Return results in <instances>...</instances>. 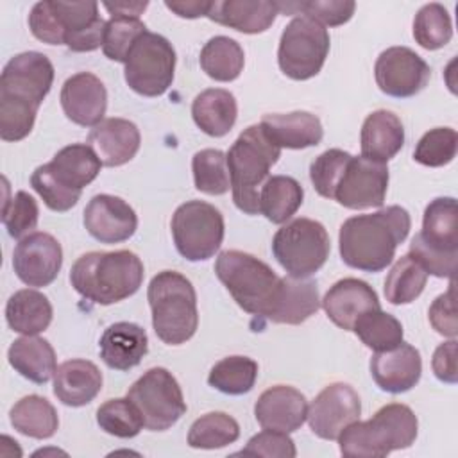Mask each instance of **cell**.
<instances>
[{
    "label": "cell",
    "mask_w": 458,
    "mask_h": 458,
    "mask_svg": "<svg viewBox=\"0 0 458 458\" xmlns=\"http://www.w3.org/2000/svg\"><path fill=\"white\" fill-rule=\"evenodd\" d=\"M39 218L38 202L27 191L20 190L13 199H7L2 208V222L11 238L21 240L36 229Z\"/></svg>",
    "instance_id": "48"
},
{
    "label": "cell",
    "mask_w": 458,
    "mask_h": 458,
    "mask_svg": "<svg viewBox=\"0 0 458 458\" xmlns=\"http://www.w3.org/2000/svg\"><path fill=\"white\" fill-rule=\"evenodd\" d=\"M304 190L290 175H272L259 190V213L272 224H284L301 208Z\"/></svg>",
    "instance_id": "35"
},
{
    "label": "cell",
    "mask_w": 458,
    "mask_h": 458,
    "mask_svg": "<svg viewBox=\"0 0 458 458\" xmlns=\"http://www.w3.org/2000/svg\"><path fill=\"white\" fill-rule=\"evenodd\" d=\"M143 263L131 250L88 252L70 270V283L84 299L109 306L134 295L143 283Z\"/></svg>",
    "instance_id": "3"
},
{
    "label": "cell",
    "mask_w": 458,
    "mask_h": 458,
    "mask_svg": "<svg viewBox=\"0 0 458 458\" xmlns=\"http://www.w3.org/2000/svg\"><path fill=\"white\" fill-rule=\"evenodd\" d=\"M352 331L374 352L397 347L404 336L401 322L394 315L385 313L381 308L363 313L356 320Z\"/></svg>",
    "instance_id": "40"
},
{
    "label": "cell",
    "mask_w": 458,
    "mask_h": 458,
    "mask_svg": "<svg viewBox=\"0 0 458 458\" xmlns=\"http://www.w3.org/2000/svg\"><path fill=\"white\" fill-rule=\"evenodd\" d=\"M322 308L327 318L345 331H352L356 320L370 311L381 308L374 288L356 277H344L336 281L322 299Z\"/></svg>",
    "instance_id": "21"
},
{
    "label": "cell",
    "mask_w": 458,
    "mask_h": 458,
    "mask_svg": "<svg viewBox=\"0 0 458 458\" xmlns=\"http://www.w3.org/2000/svg\"><path fill=\"white\" fill-rule=\"evenodd\" d=\"M52 2L64 29V45L72 52H93L102 47L106 21L97 2Z\"/></svg>",
    "instance_id": "24"
},
{
    "label": "cell",
    "mask_w": 458,
    "mask_h": 458,
    "mask_svg": "<svg viewBox=\"0 0 458 458\" xmlns=\"http://www.w3.org/2000/svg\"><path fill=\"white\" fill-rule=\"evenodd\" d=\"M147 30L140 18L129 16H111L106 21L102 52L107 59L116 63H125L127 54L134 41Z\"/></svg>",
    "instance_id": "46"
},
{
    "label": "cell",
    "mask_w": 458,
    "mask_h": 458,
    "mask_svg": "<svg viewBox=\"0 0 458 458\" xmlns=\"http://www.w3.org/2000/svg\"><path fill=\"white\" fill-rule=\"evenodd\" d=\"M199 61L208 77L218 82H231L240 77L245 64V54L240 43L233 38L215 36L202 47Z\"/></svg>",
    "instance_id": "37"
},
{
    "label": "cell",
    "mask_w": 458,
    "mask_h": 458,
    "mask_svg": "<svg viewBox=\"0 0 458 458\" xmlns=\"http://www.w3.org/2000/svg\"><path fill=\"white\" fill-rule=\"evenodd\" d=\"M84 227L100 243H120L138 229L136 211L120 197L95 195L84 209Z\"/></svg>",
    "instance_id": "18"
},
{
    "label": "cell",
    "mask_w": 458,
    "mask_h": 458,
    "mask_svg": "<svg viewBox=\"0 0 458 458\" xmlns=\"http://www.w3.org/2000/svg\"><path fill=\"white\" fill-rule=\"evenodd\" d=\"M240 437L238 422L224 411H209L199 417L188 431V444L193 449H220Z\"/></svg>",
    "instance_id": "41"
},
{
    "label": "cell",
    "mask_w": 458,
    "mask_h": 458,
    "mask_svg": "<svg viewBox=\"0 0 458 458\" xmlns=\"http://www.w3.org/2000/svg\"><path fill=\"white\" fill-rule=\"evenodd\" d=\"M277 7L268 0H215L208 18L243 34L265 32L277 16Z\"/></svg>",
    "instance_id": "29"
},
{
    "label": "cell",
    "mask_w": 458,
    "mask_h": 458,
    "mask_svg": "<svg viewBox=\"0 0 458 458\" xmlns=\"http://www.w3.org/2000/svg\"><path fill=\"white\" fill-rule=\"evenodd\" d=\"M329 250L326 227L311 218H295L272 238V254L292 277L313 276L327 261Z\"/></svg>",
    "instance_id": "9"
},
{
    "label": "cell",
    "mask_w": 458,
    "mask_h": 458,
    "mask_svg": "<svg viewBox=\"0 0 458 458\" xmlns=\"http://www.w3.org/2000/svg\"><path fill=\"white\" fill-rule=\"evenodd\" d=\"M238 454L293 458L297 454V449L293 440L288 437V433L276 431V429H263L261 433L254 435Z\"/></svg>",
    "instance_id": "51"
},
{
    "label": "cell",
    "mask_w": 458,
    "mask_h": 458,
    "mask_svg": "<svg viewBox=\"0 0 458 458\" xmlns=\"http://www.w3.org/2000/svg\"><path fill=\"white\" fill-rule=\"evenodd\" d=\"M329 54V34L324 25L308 18H293L283 30L277 48L281 72L293 81L315 77Z\"/></svg>",
    "instance_id": "12"
},
{
    "label": "cell",
    "mask_w": 458,
    "mask_h": 458,
    "mask_svg": "<svg viewBox=\"0 0 458 458\" xmlns=\"http://www.w3.org/2000/svg\"><path fill=\"white\" fill-rule=\"evenodd\" d=\"M458 148V134L451 127H435L428 131L413 150V159L424 166L438 168L449 165Z\"/></svg>",
    "instance_id": "47"
},
{
    "label": "cell",
    "mask_w": 458,
    "mask_h": 458,
    "mask_svg": "<svg viewBox=\"0 0 458 458\" xmlns=\"http://www.w3.org/2000/svg\"><path fill=\"white\" fill-rule=\"evenodd\" d=\"M9 420L18 433L39 440L54 437L59 426L55 408L50 404L48 399L36 394L21 397L11 408Z\"/></svg>",
    "instance_id": "36"
},
{
    "label": "cell",
    "mask_w": 458,
    "mask_h": 458,
    "mask_svg": "<svg viewBox=\"0 0 458 458\" xmlns=\"http://www.w3.org/2000/svg\"><path fill=\"white\" fill-rule=\"evenodd\" d=\"M9 365L25 379L45 385L57 369L55 351L48 340L36 335H23L7 351Z\"/></svg>",
    "instance_id": "31"
},
{
    "label": "cell",
    "mask_w": 458,
    "mask_h": 458,
    "mask_svg": "<svg viewBox=\"0 0 458 458\" xmlns=\"http://www.w3.org/2000/svg\"><path fill=\"white\" fill-rule=\"evenodd\" d=\"M97 422L100 429L118 438H132L141 428L143 420L134 404L125 399H109L97 410Z\"/></svg>",
    "instance_id": "45"
},
{
    "label": "cell",
    "mask_w": 458,
    "mask_h": 458,
    "mask_svg": "<svg viewBox=\"0 0 458 458\" xmlns=\"http://www.w3.org/2000/svg\"><path fill=\"white\" fill-rule=\"evenodd\" d=\"M104 7L111 13V16L140 18V14L148 7V2H104Z\"/></svg>",
    "instance_id": "55"
},
{
    "label": "cell",
    "mask_w": 458,
    "mask_h": 458,
    "mask_svg": "<svg viewBox=\"0 0 458 458\" xmlns=\"http://www.w3.org/2000/svg\"><path fill=\"white\" fill-rule=\"evenodd\" d=\"M306 415L308 403L304 394L286 385L267 388L254 404V417L263 429L292 433L304 424Z\"/></svg>",
    "instance_id": "22"
},
{
    "label": "cell",
    "mask_w": 458,
    "mask_h": 458,
    "mask_svg": "<svg viewBox=\"0 0 458 458\" xmlns=\"http://www.w3.org/2000/svg\"><path fill=\"white\" fill-rule=\"evenodd\" d=\"M195 188L206 195H224L231 188L225 154L218 148L199 150L191 159Z\"/></svg>",
    "instance_id": "43"
},
{
    "label": "cell",
    "mask_w": 458,
    "mask_h": 458,
    "mask_svg": "<svg viewBox=\"0 0 458 458\" xmlns=\"http://www.w3.org/2000/svg\"><path fill=\"white\" fill-rule=\"evenodd\" d=\"M279 148H306L322 141L324 129L317 114L308 111L265 114L259 122Z\"/></svg>",
    "instance_id": "28"
},
{
    "label": "cell",
    "mask_w": 458,
    "mask_h": 458,
    "mask_svg": "<svg viewBox=\"0 0 458 458\" xmlns=\"http://www.w3.org/2000/svg\"><path fill=\"white\" fill-rule=\"evenodd\" d=\"M410 256L428 274L454 279L458 259L456 199L438 197L426 206L422 229L410 243Z\"/></svg>",
    "instance_id": "8"
},
{
    "label": "cell",
    "mask_w": 458,
    "mask_h": 458,
    "mask_svg": "<svg viewBox=\"0 0 458 458\" xmlns=\"http://www.w3.org/2000/svg\"><path fill=\"white\" fill-rule=\"evenodd\" d=\"M127 399L138 410L143 428L170 429L184 413L186 403L177 379L163 367L148 369L127 390Z\"/></svg>",
    "instance_id": "11"
},
{
    "label": "cell",
    "mask_w": 458,
    "mask_h": 458,
    "mask_svg": "<svg viewBox=\"0 0 458 458\" xmlns=\"http://www.w3.org/2000/svg\"><path fill=\"white\" fill-rule=\"evenodd\" d=\"M166 9H170L172 13H175L181 18H200V16H208L211 2H202V0H166L165 2Z\"/></svg>",
    "instance_id": "54"
},
{
    "label": "cell",
    "mask_w": 458,
    "mask_h": 458,
    "mask_svg": "<svg viewBox=\"0 0 458 458\" xmlns=\"http://www.w3.org/2000/svg\"><path fill=\"white\" fill-rule=\"evenodd\" d=\"M141 136L131 120L104 118L88 134V145L104 166H122L140 150Z\"/></svg>",
    "instance_id": "25"
},
{
    "label": "cell",
    "mask_w": 458,
    "mask_h": 458,
    "mask_svg": "<svg viewBox=\"0 0 458 458\" xmlns=\"http://www.w3.org/2000/svg\"><path fill=\"white\" fill-rule=\"evenodd\" d=\"M48 177L64 191L81 199L82 188L97 179L102 161L86 143H72L63 147L50 163L41 165Z\"/></svg>",
    "instance_id": "23"
},
{
    "label": "cell",
    "mask_w": 458,
    "mask_h": 458,
    "mask_svg": "<svg viewBox=\"0 0 458 458\" xmlns=\"http://www.w3.org/2000/svg\"><path fill=\"white\" fill-rule=\"evenodd\" d=\"M419 431L413 410L401 403L381 406L369 420L351 422L340 435V453L349 458H383L410 447Z\"/></svg>",
    "instance_id": "4"
},
{
    "label": "cell",
    "mask_w": 458,
    "mask_h": 458,
    "mask_svg": "<svg viewBox=\"0 0 458 458\" xmlns=\"http://www.w3.org/2000/svg\"><path fill=\"white\" fill-rule=\"evenodd\" d=\"M170 227L177 252L188 261H204L215 256L225 231L222 213L204 200L181 204L172 215Z\"/></svg>",
    "instance_id": "13"
},
{
    "label": "cell",
    "mask_w": 458,
    "mask_h": 458,
    "mask_svg": "<svg viewBox=\"0 0 458 458\" xmlns=\"http://www.w3.org/2000/svg\"><path fill=\"white\" fill-rule=\"evenodd\" d=\"M54 82V66L41 52H21L0 75V138L20 141L30 134L38 109Z\"/></svg>",
    "instance_id": "1"
},
{
    "label": "cell",
    "mask_w": 458,
    "mask_h": 458,
    "mask_svg": "<svg viewBox=\"0 0 458 458\" xmlns=\"http://www.w3.org/2000/svg\"><path fill=\"white\" fill-rule=\"evenodd\" d=\"M388 188L386 163L363 156H351L333 193V199L349 209L381 208Z\"/></svg>",
    "instance_id": "14"
},
{
    "label": "cell",
    "mask_w": 458,
    "mask_h": 458,
    "mask_svg": "<svg viewBox=\"0 0 458 458\" xmlns=\"http://www.w3.org/2000/svg\"><path fill=\"white\" fill-rule=\"evenodd\" d=\"M351 154L342 148H329L322 152L310 166V179L320 197L333 199L336 182L349 161Z\"/></svg>",
    "instance_id": "49"
},
{
    "label": "cell",
    "mask_w": 458,
    "mask_h": 458,
    "mask_svg": "<svg viewBox=\"0 0 458 458\" xmlns=\"http://www.w3.org/2000/svg\"><path fill=\"white\" fill-rule=\"evenodd\" d=\"M63 265L61 243L48 233H30L21 238L13 252V268L27 286H48Z\"/></svg>",
    "instance_id": "17"
},
{
    "label": "cell",
    "mask_w": 458,
    "mask_h": 458,
    "mask_svg": "<svg viewBox=\"0 0 458 458\" xmlns=\"http://www.w3.org/2000/svg\"><path fill=\"white\" fill-rule=\"evenodd\" d=\"M191 116L202 132L213 138H222L236 123V98L231 91L222 88L204 89L193 98Z\"/></svg>",
    "instance_id": "32"
},
{
    "label": "cell",
    "mask_w": 458,
    "mask_h": 458,
    "mask_svg": "<svg viewBox=\"0 0 458 458\" xmlns=\"http://www.w3.org/2000/svg\"><path fill=\"white\" fill-rule=\"evenodd\" d=\"M320 308L317 283L308 277H283L277 308L270 318L276 324H301Z\"/></svg>",
    "instance_id": "34"
},
{
    "label": "cell",
    "mask_w": 458,
    "mask_h": 458,
    "mask_svg": "<svg viewBox=\"0 0 458 458\" xmlns=\"http://www.w3.org/2000/svg\"><path fill=\"white\" fill-rule=\"evenodd\" d=\"M360 413L358 392L347 383H331L311 401L306 420L318 438L336 440L351 422L360 419Z\"/></svg>",
    "instance_id": "16"
},
{
    "label": "cell",
    "mask_w": 458,
    "mask_h": 458,
    "mask_svg": "<svg viewBox=\"0 0 458 458\" xmlns=\"http://www.w3.org/2000/svg\"><path fill=\"white\" fill-rule=\"evenodd\" d=\"M52 304L38 290L23 288L14 292L5 304V320L9 327L21 335H38L52 322Z\"/></svg>",
    "instance_id": "33"
},
{
    "label": "cell",
    "mask_w": 458,
    "mask_h": 458,
    "mask_svg": "<svg viewBox=\"0 0 458 458\" xmlns=\"http://www.w3.org/2000/svg\"><path fill=\"white\" fill-rule=\"evenodd\" d=\"M413 38L426 50H438L453 38V23L442 4L422 5L413 20Z\"/></svg>",
    "instance_id": "42"
},
{
    "label": "cell",
    "mask_w": 458,
    "mask_h": 458,
    "mask_svg": "<svg viewBox=\"0 0 458 458\" xmlns=\"http://www.w3.org/2000/svg\"><path fill=\"white\" fill-rule=\"evenodd\" d=\"M102 361L114 370H131L148 351L147 331L134 322L111 324L98 342Z\"/></svg>",
    "instance_id": "26"
},
{
    "label": "cell",
    "mask_w": 458,
    "mask_h": 458,
    "mask_svg": "<svg viewBox=\"0 0 458 458\" xmlns=\"http://www.w3.org/2000/svg\"><path fill=\"white\" fill-rule=\"evenodd\" d=\"M431 367L435 376L449 385H454L458 381V367H456V340L451 338L445 344H440L431 360Z\"/></svg>",
    "instance_id": "53"
},
{
    "label": "cell",
    "mask_w": 458,
    "mask_h": 458,
    "mask_svg": "<svg viewBox=\"0 0 458 458\" xmlns=\"http://www.w3.org/2000/svg\"><path fill=\"white\" fill-rule=\"evenodd\" d=\"M277 7V13L288 14H299L308 16L320 25L338 27L347 23L356 9V4L352 0H308V2H274Z\"/></svg>",
    "instance_id": "44"
},
{
    "label": "cell",
    "mask_w": 458,
    "mask_h": 458,
    "mask_svg": "<svg viewBox=\"0 0 458 458\" xmlns=\"http://www.w3.org/2000/svg\"><path fill=\"white\" fill-rule=\"evenodd\" d=\"M59 100L66 118L82 127L100 123L107 109L106 86L89 72H79L68 77L61 88Z\"/></svg>",
    "instance_id": "19"
},
{
    "label": "cell",
    "mask_w": 458,
    "mask_h": 458,
    "mask_svg": "<svg viewBox=\"0 0 458 458\" xmlns=\"http://www.w3.org/2000/svg\"><path fill=\"white\" fill-rule=\"evenodd\" d=\"M377 88L394 98H408L422 91L429 81V64L408 47L383 50L374 66Z\"/></svg>",
    "instance_id": "15"
},
{
    "label": "cell",
    "mask_w": 458,
    "mask_h": 458,
    "mask_svg": "<svg viewBox=\"0 0 458 458\" xmlns=\"http://www.w3.org/2000/svg\"><path fill=\"white\" fill-rule=\"evenodd\" d=\"M422 374V360L419 349L401 342L390 351L374 352L370 358V376L376 385L388 394H403L411 390Z\"/></svg>",
    "instance_id": "20"
},
{
    "label": "cell",
    "mask_w": 458,
    "mask_h": 458,
    "mask_svg": "<svg viewBox=\"0 0 458 458\" xmlns=\"http://www.w3.org/2000/svg\"><path fill=\"white\" fill-rule=\"evenodd\" d=\"M102 390V372L89 360H68L54 374L55 397L72 408L89 404Z\"/></svg>",
    "instance_id": "27"
},
{
    "label": "cell",
    "mask_w": 458,
    "mask_h": 458,
    "mask_svg": "<svg viewBox=\"0 0 458 458\" xmlns=\"http://www.w3.org/2000/svg\"><path fill=\"white\" fill-rule=\"evenodd\" d=\"M281 157V148L270 140L263 125H249L225 154L233 200L247 215L259 213V190L270 168Z\"/></svg>",
    "instance_id": "6"
},
{
    "label": "cell",
    "mask_w": 458,
    "mask_h": 458,
    "mask_svg": "<svg viewBox=\"0 0 458 458\" xmlns=\"http://www.w3.org/2000/svg\"><path fill=\"white\" fill-rule=\"evenodd\" d=\"M361 156L372 161H390L404 145V127L397 114L386 109L372 111L361 125Z\"/></svg>",
    "instance_id": "30"
},
{
    "label": "cell",
    "mask_w": 458,
    "mask_h": 458,
    "mask_svg": "<svg viewBox=\"0 0 458 458\" xmlns=\"http://www.w3.org/2000/svg\"><path fill=\"white\" fill-rule=\"evenodd\" d=\"M29 29L43 43L64 45V29L52 0L34 4L29 14Z\"/></svg>",
    "instance_id": "50"
},
{
    "label": "cell",
    "mask_w": 458,
    "mask_h": 458,
    "mask_svg": "<svg viewBox=\"0 0 458 458\" xmlns=\"http://www.w3.org/2000/svg\"><path fill=\"white\" fill-rule=\"evenodd\" d=\"M428 281V272L410 254L401 256L385 279V297L390 304L401 306L415 301Z\"/></svg>",
    "instance_id": "38"
},
{
    "label": "cell",
    "mask_w": 458,
    "mask_h": 458,
    "mask_svg": "<svg viewBox=\"0 0 458 458\" xmlns=\"http://www.w3.org/2000/svg\"><path fill=\"white\" fill-rule=\"evenodd\" d=\"M147 299L157 338L168 345L188 342L199 326L197 293L190 279L175 270H163L150 279Z\"/></svg>",
    "instance_id": "7"
},
{
    "label": "cell",
    "mask_w": 458,
    "mask_h": 458,
    "mask_svg": "<svg viewBox=\"0 0 458 458\" xmlns=\"http://www.w3.org/2000/svg\"><path fill=\"white\" fill-rule=\"evenodd\" d=\"M428 315L437 333L447 338H456L458 324H456V311H454V279H451L449 290L445 293H440L433 301Z\"/></svg>",
    "instance_id": "52"
},
{
    "label": "cell",
    "mask_w": 458,
    "mask_h": 458,
    "mask_svg": "<svg viewBox=\"0 0 458 458\" xmlns=\"http://www.w3.org/2000/svg\"><path fill=\"white\" fill-rule=\"evenodd\" d=\"M215 274L243 311L267 320L272 318L283 277L265 261L242 250H224L215 261Z\"/></svg>",
    "instance_id": "5"
},
{
    "label": "cell",
    "mask_w": 458,
    "mask_h": 458,
    "mask_svg": "<svg viewBox=\"0 0 458 458\" xmlns=\"http://www.w3.org/2000/svg\"><path fill=\"white\" fill-rule=\"evenodd\" d=\"M123 64L125 82L132 91L143 97H159L172 86L175 50L165 36L145 30L131 47Z\"/></svg>",
    "instance_id": "10"
},
{
    "label": "cell",
    "mask_w": 458,
    "mask_h": 458,
    "mask_svg": "<svg viewBox=\"0 0 458 458\" xmlns=\"http://www.w3.org/2000/svg\"><path fill=\"white\" fill-rule=\"evenodd\" d=\"M258 377V363L249 356H227L213 365L208 376L209 386L227 395H242L252 390Z\"/></svg>",
    "instance_id": "39"
},
{
    "label": "cell",
    "mask_w": 458,
    "mask_h": 458,
    "mask_svg": "<svg viewBox=\"0 0 458 458\" xmlns=\"http://www.w3.org/2000/svg\"><path fill=\"white\" fill-rule=\"evenodd\" d=\"M410 213L401 206H388L370 215L347 218L338 234L342 261L361 272L385 270L399 243L410 233Z\"/></svg>",
    "instance_id": "2"
}]
</instances>
